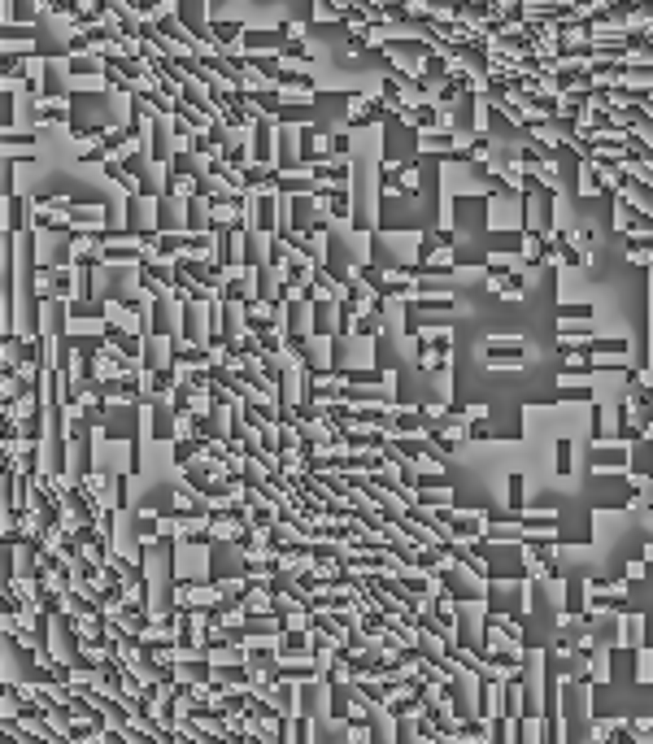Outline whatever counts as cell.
<instances>
[{"mask_svg": "<svg viewBox=\"0 0 653 744\" xmlns=\"http://www.w3.org/2000/svg\"><path fill=\"white\" fill-rule=\"evenodd\" d=\"M588 453H593V466H597V475H623L627 470V444H588Z\"/></svg>", "mask_w": 653, "mask_h": 744, "instance_id": "1", "label": "cell"}, {"mask_svg": "<svg viewBox=\"0 0 653 744\" xmlns=\"http://www.w3.org/2000/svg\"><path fill=\"white\" fill-rule=\"evenodd\" d=\"M644 640V614L627 610V614H618V627H614V645L618 649H640Z\"/></svg>", "mask_w": 653, "mask_h": 744, "instance_id": "2", "label": "cell"}, {"mask_svg": "<svg viewBox=\"0 0 653 744\" xmlns=\"http://www.w3.org/2000/svg\"><path fill=\"white\" fill-rule=\"evenodd\" d=\"M509 514H527V483H523V475H509Z\"/></svg>", "mask_w": 653, "mask_h": 744, "instance_id": "3", "label": "cell"}, {"mask_svg": "<svg viewBox=\"0 0 653 744\" xmlns=\"http://www.w3.org/2000/svg\"><path fill=\"white\" fill-rule=\"evenodd\" d=\"M583 352H588V357H593V352H597V357H618V352H627V344L623 340H588V344H583Z\"/></svg>", "mask_w": 653, "mask_h": 744, "instance_id": "4", "label": "cell"}, {"mask_svg": "<svg viewBox=\"0 0 653 744\" xmlns=\"http://www.w3.org/2000/svg\"><path fill=\"white\" fill-rule=\"evenodd\" d=\"M571 457H575V448H571V440H558V444H554V470H558L562 479H566V475L575 470V466H571Z\"/></svg>", "mask_w": 653, "mask_h": 744, "instance_id": "5", "label": "cell"}, {"mask_svg": "<svg viewBox=\"0 0 653 744\" xmlns=\"http://www.w3.org/2000/svg\"><path fill=\"white\" fill-rule=\"evenodd\" d=\"M593 397H597L593 387H579V383H562L558 387V401H593Z\"/></svg>", "mask_w": 653, "mask_h": 744, "instance_id": "6", "label": "cell"}, {"mask_svg": "<svg viewBox=\"0 0 653 744\" xmlns=\"http://www.w3.org/2000/svg\"><path fill=\"white\" fill-rule=\"evenodd\" d=\"M640 579H644V561H627V566H623V575H618L614 583H618V588H627V583H640Z\"/></svg>", "mask_w": 653, "mask_h": 744, "instance_id": "7", "label": "cell"}, {"mask_svg": "<svg viewBox=\"0 0 653 744\" xmlns=\"http://www.w3.org/2000/svg\"><path fill=\"white\" fill-rule=\"evenodd\" d=\"M640 561H644V566H649V561H653V540H649V544H644V557H640Z\"/></svg>", "mask_w": 653, "mask_h": 744, "instance_id": "8", "label": "cell"}]
</instances>
